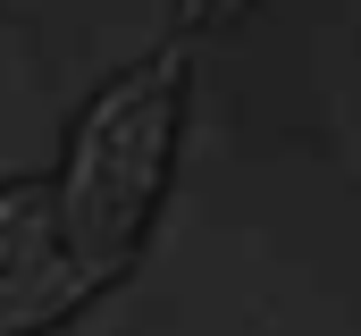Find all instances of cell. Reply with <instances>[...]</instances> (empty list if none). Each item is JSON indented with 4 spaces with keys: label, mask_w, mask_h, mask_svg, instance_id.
I'll return each mask as SVG.
<instances>
[{
    "label": "cell",
    "mask_w": 361,
    "mask_h": 336,
    "mask_svg": "<svg viewBox=\"0 0 361 336\" xmlns=\"http://www.w3.org/2000/svg\"><path fill=\"white\" fill-rule=\"evenodd\" d=\"M169 152H177V59H143L92 101L59 176V227L92 286H109L135 260L152 202L169 185Z\"/></svg>",
    "instance_id": "obj_1"
},
{
    "label": "cell",
    "mask_w": 361,
    "mask_h": 336,
    "mask_svg": "<svg viewBox=\"0 0 361 336\" xmlns=\"http://www.w3.org/2000/svg\"><path fill=\"white\" fill-rule=\"evenodd\" d=\"M85 294H92V277H85V260L68 252L59 185H42V176L0 185V336L51 328Z\"/></svg>",
    "instance_id": "obj_2"
},
{
    "label": "cell",
    "mask_w": 361,
    "mask_h": 336,
    "mask_svg": "<svg viewBox=\"0 0 361 336\" xmlns=\"http://www.w3.org/2000/svg\"><path fill=\"white\" fill-rule=\"evenodd\" d=\"M177 8H185V25H227L244 0H177Z\"/></svg>",
    "instance_id": "obj_3"
}]
</instances>
